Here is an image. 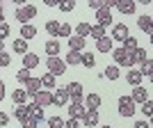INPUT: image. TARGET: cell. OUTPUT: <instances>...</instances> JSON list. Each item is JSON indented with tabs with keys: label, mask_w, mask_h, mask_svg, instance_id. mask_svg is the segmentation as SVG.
<instances>
[{
	"label": "cell",
	"mask_w": 153,
	"mask_h": 128,
	"mask_svg": "<svg viewBox=\"0 0 153 128\" xmlns=\"http://www.w3.org/2000/svg\"><path fill=\"white\" fill-rule=\"evenodd\" d=\"M14 117L21 121V126H25L27 119H30V115H27V108H25V105H16V108H14Z\"/></svg>",
	"instance_id": "obj_21"
},
{
	"label": "cell",
	"mask_w": 153,
	"mask_h": 128,
	"mask_svg": "<svg viewBox=\"0 0 153 128\" xmlns=\"http://www.w3.org/2000/svg\"><path fill=\"white\" fill-rule=\"evenodd\" d=\"M0 69H2V66H0Z\"/></svg>",
	"instance_id": "obj_54"
},
{
	"label": "cell",
	"mask_w": 153,
	"mask_h": 128,
	"mask_svg": "<svg viewBox=\"0 0 153 128\" xmlns=\"http://www.w3.org/2000/svg\"><path fill=\"white\" fill-rule=\"evenodd\" d=\"M34 98V103H37L39 108H48V105H53V98H51V92H46V89H39L37 94L32 96Z\"/></svg>",
	"instance_id": "obj_8"
},
{
	"label": "cell",
	"mask_w": 153,
	"mask_h": 128,
	"mask_svg": "<svg viewBox=\"0 0 153 128\" xmlns=\"http://www.w3.org/2000/svg\"><path fill=\"white\" fill-rule=\"evenodd\" d=\"M39 89H41V78H30L25 83V94L27 96H34Z\"/></svg>",
	"instance_id": "obj_16"
},
{
	"label": "cell",
	"mask_w": 153,
	"mask_h": 128,
	"mask_svg": "<svg viewBox=\"0 0 153 128\" xmlns=\"http://www.w3.org/2000/svg\"><path fill=\"white\" fill-rule=\"evenodd\" d=\"M19 128H27V126H19Z\"/></svg>",
	"instance_id": "obj_53"
},
{
	"label": "cell",
	"mask_w": 153,
	"mask_h": 128,
	"mask_svg": "<svg viewBox=\"0 0 153 128\" xmlns=\"http://www.w3.org/2000/svg\"><path fill=\"white\" fill-rule=\"evenodd\" d=\"M57 7H59V12H73V7H76V2L73 0H62V2H57Z\"/></svg>",
	"instance_id": "obj_37"
},
{
	"label": "cell",
	"mask_w": 153,
	"mask_h": 128,
	"mask_svg": "<svg viewBox=\"0 0 153 128\" xmlns=\"http://www.w3.org/2000/svg\"><path fill=\"white\" fill-rule=\"evenodd\" d=\"M103 2H105V0H103ZM96 21H98V25L108 28L110 23H112V9H108L105 5H103L101 9H96Z\"/></svg>",
	"instance_id": "obj_7"
},
{
	"label": "cell",
	"mask_w": 153,
	"mask_h": 128,
	"mask_svg": "<svg viewBox=\"0 0 153 128\" xmlns=\"http://www.w3.org/2000/svg\"><path fill=\"white\" fill-rule=\"evenodd\" d=\"M137 25H140V30H144L149 34V37H153V25H151V16H140V21H137Z\"/></svg>",
	"instance_id": "obj_22"
},
{
	"label": "cell",
	"mask_w": 153,
	"mask_h": 128,
	"mask_svg": "<svg viewBox=\"0 0 153 128\" xmlns=\"http://www.w3.org/2000/svg\"><path fill=\"white\" fill-rule=\"evenodd\" d=\"M2 98H5V83L0 80V101H2Z\"/></svg>",
	"instance_id": "obj_48"
},
{
	"label": "cell",
	"mask_w": 153,
	"mask_h": 128,
	"mask_svg": "<svg viewBox=\"0 0 153 128\" xmlns=\"http://www.w3.org/2000/svg\"><path fill=\"white\" fill-rule=\"evenodd\" d=\"M64 128H80V119H71L69 117V121H64Z\"/></svg>",
	"instance_id": "obj_44"
},
{
	"label": "cell",
	"mask_w": 153,
	"mask_h": 128,
	"mask_svg": "<svg viewBox=\"0 0 153 128\" xmlns=\"http://www.w3.org/2000/svg\"><path fill=\"white\" fill-rule=\"evenodd\" d=\"M142 78H144V76H142L137 69H130V71H128V76H126V80L133 85V87H137V85H142Z\"/></svg>",
	"instance_id": "obj_24"
},
{
	"label": "cell",
	"mask_w": 153,
	"mask_h": 128,
	"mask_svg": "<svg viewBox=\"0 0 153 128\" xmlns=\"http://www.w3.org/2000/svg\"><path fill=\"white\" fill-rule=\"evenodd\" d=\"M66 41H69V51H76V53H82L85 46H87V41H85V39H80V37H76V34H73V37H69Z\"/></svg>",
	"instance_id": "obj_13"
},
{
	"label": "cell",
	"mask_w": 153,
	"mask_h": 128,
	"mask_svg": "<svg viewBox=\"0 0 153 128\" xmlns=\"http://www.w3.org/2000/svg\"><path fill=\"white\" fill-rule=\"evenodd\" d=\"M41 87H44L46 92L55 89V76H53V73H46V76L41 78Z\"/></svg>",
	"instance_id": "obj_31"
},
{
	"label": "cell",
	"mask_w": 153,
	"mask_h": 128,
	"mask_svg": "<svg viewBox=\"0 0 153 128\" xmlns=\"http://www.w3.org/2000/svg\"><path fill=\"white\" fill-rule=\"evenodd\" d=\"M5 51V41H2V39H0V53Z\"/></svg>",
	"instance_id": "obj_51"
},
{
	"label": "cell",
	"mask_w": 153,
	"mask_h": 128,
	"mask_svg": "<svg viewBox=\"0 0 153 128\" xmlns=\"http://www.w3.org/2000/svg\"><path fill=\"white\" fill-rule=\"evenodd\" d=\"M14 16H16V21H19L21 25H25V23H30L34 16H37V7L34 5H25V7H16V12H14Z\"/></svg>",
	"instance_id": "obj_1"
},
{
	"label": "cell",
	"mask_w": 153,
	"mask_h": 128,
	"mask_svg": "<svg viewBox=\"0 0 153 128\" xmlns=\"http://www.w3.org/2000/svg\"><path fill=\"white\" fill-rule=\"evenodd\" d=\"M57 37H62V39H69L71 37V25H69V23H59Z\"/></svg>",
	"instance_id": "obj_36"
},
{
	"label": "cell",
	"mask_w": 153,
	"mask_h": 128,
	"mask_svg": "<svg viewBox=\"0 0 153 128\" xmlns=\"http://www.w3.org/2000/svg\"><path fill=\"white\" fill-rule=\"evenodd\" d=\"M101 76L108 78V80H117V78H119V66H117V64H112V66H108V69L103 71Z\"/></svg>",
	"instance_id": "obj_32"
},
{
	"label": "cell",
	"mask_w": 153,
	"mask_h": 128,
	"mask_svg": "<svg viewBox=\"0 0 153 128\" xmlns=\"http://www.w3.org/2000/svg\"><path fill=\"white\" fill-rule=\"evenodd\" d=\"M130 101L133 103H144V101H149V89H144L142 85H137L133 89V94H130Z\"/></svg>",
	"instance_id": "obj_10"
},
{
	"label": "cell",
	"mask_w": 153,
	"mask_h": 128,
	"mask_svg": "<svg viewBox=\"0 0 153 128\" xmlns=\"http://www.w3.org/2000/svg\"><path fill=\"white\" fill-rule=\"evenodd\" d=\"M89 37L96 39V41H98V39H103V37H105V28L98 25V23H96V25H91V28H89Z\"/></svg>",
	"instance_id": "obj_29"
},
{
	"label": "cell",
	"mask_w": 153,
	"mask_h": 128,
	"mask_svg": "<svg viewBox=\"0 0 153 128\" xmlns=\"http://www.w3.org/2000/svg\"><path fill=\"white\" fill-rule=\"evenodd\" d=\"M12 101H14V105H25V101H27L25 89H14L12 92Z\"/></svg>",
	"instance_id": "obj_25"
},
{
	"label": "cell",
	"mask_w": 153,
	"mask_h": 128,
	"mask_svg": "<svg viewBox=\"0 0 153 128\" xmlns=\"http://www.w3.org/2000/svg\"><path fill=\"white\" fill-rule=\"evenodd\" d=\"M126 37H130V32H128V25L126 23H117L114 25V30H112V41H123Z\"/></svg>",
	"instance_id": "obj_9"
},
{
	"label": "cell",
	"mask_w": 153,
	"mask_h": 128,
	"mask_svg": "<svg viewBox=\"0 0 153 128\" xmlns=\"http://www.w3.org/2000/svg\"><path fill=\"white\" fill-rule=\"evenodd\" d=\"M80 57H82V53L69 51V53H66V60H64V64H69V66H78V64H80Z\"/></svg>",
	"instance_id": "obj_26"
},
{
	"label": "cell",
	"mask_w": 153,
	"mask_h": 128,
	"mask_svg": "<svg viewBox=\"0 0 153 128\" xmlns=\"http://www.w3.org/2000/svg\"><path fill=\"white\" fill-rule=\"evenodd\" d=\"M44 2H46L48 7H57V0H44Z\"/></svg>",
	"instance_id": "obj_49"
},
{
	"label": "cell",
	"mask_w": 153,
	"mask_h": 128,
	"mask_svg": "<svg viewBox=\"0 0 153 128\" xmlns=\"http://www.w3.org/2000/svg\"><path fill=\"white\" fill-rule=\"evenodd\" d=\"M9 124V115L7 112H0V126H7Z\"/></svg>",
	"instance_id": "obj_46"
},
{
	"label": "cell",
	"mask_w": 153,
	"mask_h": 128,
	"mask_svg": "<svg viewBox=\"0 0 153 128\" xmlns=\"http://www.w3.org/2000/svg\"><path fill=\"white\" fill-rule=\"evenodd\" d=\"M142 112H144V117H151L153 115V103H151V98L142 103Z\"/></svg>",
	"instance_id": "obj_41"
},
{
	"label": "cell",
	"mask_w": 153,
	"mask_h": 128,
	"mask_svg": "<svg viewBox=\"0 0 153 128\" xmlns=\"http://www.w3.org/2000/svg\"><path fill=\"white\" fill-rule=\"evenodd\" d=\"M37 37V28L32 25V23H25V25H21V39H25V41H30V39Z\"/></svg>",
	"instance_id": "obj_20"
},
{
	"label": "cell",
	"mask_w": 153,
	"mask_h": 128,
	"mask_svg": "<svg viewBox=\"0 0 153 128\" xmlns=\"http://www.w3.org/2000/svg\"><path fill=\"white\" fill-rule=\"evenodd\" d=\"M96 48H98V53H112V39L105 34L103 39H98V41H96Z\"/></svg>",
	"instance_id": "obj_23"
},
{
	"label": "cell",
	"mask_w": 153,
	"mask_h": 128,
	"mask_svg": "<svg viewBox=\"0 0 153 128\" xmlns=\"http://www.w3.org/2000/svg\"><path fill=\"white\" fill-rule=\"evenodd\" d=\"M57 30H59V21H55V19L46 21V32H48V34H51L53 39L57 37Z\"/></svg>",
	"instance_id": "obj_30"
},
{
	"label": "cell",
	"mask_w": 153,
	"mask_h": 128,
	"mask_svg": "<svg viewBox=\"0 0 153 128\" xmlns=\"http://www.w3.org/2000/svg\"><path fill=\"white\" fill-rule=\"evenodd\" d=\"M117 110H119V115H121V117H133L135 115V103L130 101V96H119Z\"/></svg>",
	"instance_id": "obj_4"
},
{
	"label": "cell",
	"mask_w": 153,
	"mask_h": 128,
	"mask_svg": "<svg viewBox=\"0 0 153 128\" xmlns=\"http://www.w3.org/2000/svg\"><path fill=\"white\" fill-rule=\"evenodd\" d=\"M85 108L87 110H98L101 108V96L98 94H85Z\"/></svg>",
	"instance_id": "obj_15"
},
{
	"label": "cell",
	"mask_w": 153,
	"mask_h": 128,
	"mask_svg": "<svg viewBox=\"0 0 153 128\" xmlns=\"http://www.w3.org/2000/svg\"><path fill=\"white\" fill-rule=\"evenodd\" d=\"M12 48H14V53H19V55H25V53H27V41H25V39H14Z\"/></svg>",
	"instance_id": "obj_27"
},
{
	"label": "cell",
	"mask_w": 153,
	"mask_h": 128,
	"mask_svg": "<svg viewBox=\"0 0 153 128\" xmlns=\"http://www.w3.org/2000/svg\"><path fill=\"white\" fill-rule=\"evenodd\" d=\"M85 110H87V108H85L82 103H71V105H69V117H71V119H82Z\"/></svg>",
	"instance_id": "obj_18"
},
{
	"label": "cell",
	"mask_w": 153,
	"mask_h": 128,
	"mask_svg": "<svg viewBox=\"0 0 153 128\" xmlns=\"http://www.w3.org/2000/svg\"><path fill=\"white\" fill-rule=\"evenodd\" d=\"M27 115L32 117V119H37V121H44V108H39L37 103H27Z\"/></svg>",
	"instance_id": "obj_17"
},
{
	"label": "cell",
	"mask_w": 153,
	"mask_h": 128,
	"mask_svg": "<svg viewBox=\"0 0 153 128\" xmlns=\"http://www.w3.org/2000/svg\"><path fill=\"white\" fill-rule=\"evenodd\" d=\"M80 121H82L87 128H94L96 124H98V112H96V110H85V115H82Z\"/></svg>",
	"instance_id": "obj_11"
},
{
	"label": "cell",
	"mask_w": 153,
	"mask_h": 128,
	"mask_svg": "<svg viewBox=\"0 0 153 128\" xmlns=\"http://www.w3.org/2000/svg\"><path fill=\"white\" fill-rule=\"evenodd\" d=\"M51 98H53V105H57V108L69 105V94L64 87H55V92H51Z\"/></svg>",
	"instance_id": "obj_6"
},
{
	"label": "cell",
	"mask_w": 153,
	"mask_h": 128,
	"mask_svg": "<svg viewBox=\"0 0 153 128\" xmlns=\"http://www.w3.org/2000/svg\"><path fill=\"white\" fill-rule=\"evenodd\" d=\"M46 66H48V73H53V76H62L66 71V64H64L62 57H48L46 60Z\"/></svg>",
	"instance_id": "obj_5"
},
{
	"label": "cell",
	"mask_w": 153,
	"mask_h": 128,
	"mask_svg": "<svg viewBox=\"0 0 153 128\" xmlns=\"http://www.w3.org/2000/svg\"><path fill=\"white\" fill-rule=\"evenodd\" d=\"M39 64V57H37V53H25L23 55V69H27V71H32L34 66Z\"/></svg>",
	"instance_id": "obj_19"
},
{
	"label": "cell",
	"mask_w": 153,
	"mask_h": 128,
	"mask_svg": "<svg viewBox=\"0 0 153 128\" xmlns=\"http://www.w3.org/2000/svg\"><path fill=\"white\" fill-rule=\"evenodd\" d=\"M103 5H105L103 0H89V7H91V9H101Z\"/></svg>",
	"instance_id": "obj_45"
},
{
	"label": "cell",
	"mask_w": 153,
	"mask_h": 128,
	"mask_svg": "<svg viewBox=\"0 0 153 128\" xmlns=\"http://www.w3.org/2000/svg\"><path fill=\"white\" fill-rule=\"evenodd\" d=\"M112 57H114L117 66H128V69H133V64H135L133 53H126L123 48H117V51L112 53Z\"/></svg>",
	"instance_id": "obj_3"
},
{
	"label": "cell",
	"mask_w": 153,
	"mask_h": 128,
	"mask_svg": "<svg viewBox=\"0 0 153 128\" xmlns=\"http://www.w3.org/2000/svg\"><path fill=\"white\" fill-rule=\"evenodd\" d=\"M135 2L133 0H117V9L123 14V16H128V14H135Z\"/></svg>",
	"instance_id": "obj_12"
},
{
	"label": "cell",
	"mask_w": 153,
	"mask_h": 128,
	"mask_svg": "<svg viewBox=\"0 0 153 128\" xmlns=\"http://www.w3.org/2000/svg\"><path fill=\"white\" fill-rule=\"evenodd\" d=\"M101 128H112V126H110V124H105V126H101Z\"/></svg>",
	"instance_id": "obj_52"
},
{
	"label": "cell",
	"mask_w": 153,
	"mask_h": 128,
	"mask_svg": "<svg viewBox=\"0 0 153 128\" xmlns=\"http://www.w3.org/2000/svg\"><path fill=\"white\" fill-rule=\"evenodd\" d=\"M133 128H151V126H149V121H135Z\"/></svg>",
	"instance_id": "obj_47"
},
{
	"label": "cell",
	"mask_w": 153,
	"mask_h": 128,
	"mask_svg": "<svg viewBox=\"0 0 153 128\" xmlns=\"http://www.w3.org/2000/svg\"><path fill=\"white\" fill-rule=\"evenodd\" d=\"M137 48H140V46H137V39L135 37H126L123 39V51L126 53H135Z\"/></svg>",
	"instance_id": "obj_33"
},
{
	"label": "cell",
	"mask_w": 153,
	"mask_h": 128,
	"mask_svg": "<svg viewBox=\"0 0 153 128\" xmlns=\"http://www.w3.org/2000/svg\"><path fill=\"white\" fill-rule=\"evenodd\" d=\"M0 23H5V9H2V5H0Z\"/></svg>",
	"instance_id": "obj_50"
},
{
	"label": "cell",
	"mask_w": 153,
	"mask_h": 128,
	"mask_svg": "<svg viewBox=\"0 0 153 128\" xmlns=\"http://www.w3.org/2000/svg\"><path fill=\"white\" fill-rule=\"evenodd\" d=\"M44 48H46V55H48V57H59V41L57 39H48Z\"/></svg>",
	"instance_id": "obj_14"
},
{
	"label": "cell",
	"mask_w": 153,
	"mask_h": 128,
	"mask_svg": "<svg viewBox=\"0 0 153 128\" xmlns=\"http://www.w3.org/2000/svg\"><path fill=\"white\" fill-rule=\"evenodd\" d=\"M64 89H66V94H69L71 103H82L85 105V89H82L80 83H69Z\"/></svg>",
	"instance_id": "obj_2"
},
{
	"label": "cell",
	"mask_w": 153,
	"mask_h": 128,
	"mask_svg": "<svg viewBox=\"0 0 153 128\" xmlns=\"http://www.w3.org/2000/svg\"><path fill=\"white\" fill-rule=\"evenodd\" d=\"M80 64H82V66H87V69H94V66H96V57H94V53H82V57H80Z\"/></svg>",
	"instance_id": "obj_28"
},
{
	"label": "cell",
	"mask_w": 153,
	"mask_h": 128,
	"mask_svg": "<svg viewBox=\"0 0 153 128\" xmlns=\"http://www.w3.org/2000/svg\"><path fill=\"white\" fill-rule=\"evenodd\" d=\"M30 78H32V73H30V71H27V69H21L19 73H16V80H19L21 85H25L27 80H30Z\"/></svg>",
	"instance_id": "obj_38"
},
{
	"label": "cell",
	"mask_w": 153,
	"mask_h": 128,
	"mask_svg": "<svg viewBox=\"0 0 153 128\" xmlns=\"http://www.w3.org/2000/svg\"><path fill=\"white\" fill-rule=\"evenodd\" d=\"M140 73H142V76H151V73H153V64H151V60L142 62V69H140Z\"/></svg>",
	"instance_id": "obj_40"
},
{
	"label": "cell",
	"mask_w": 153,
	"mask_h": 128,
	"mask_svg": "<svg viewBox=\"0 0 153 128\" xmlns=\"http://www.w3.org/2000/svg\"><path fill=\"white\" fill-rule=\"evenodd\" d=\"M9 64H12V55H9V53H0V66H9Z\"/></svg>",
	"instance_id": "obj_42"
},
{
	"label": "cell",
	"mask_w": 153,
	"mask_h": 128,
	"mask_svg": "<svg viewBox=\"0 0 153 128\" xmlns=\"http://www.w3.org/2000/svg\"><path fill=\"white\" fill-rule=\"evenodd\" d=\"M9 32H12V28L7 25V23H0V39H2V41L9 37Z\"/></svg>",
	"instance_id": "obj_43"
},
{
	"label": "cell",
	"mask_w": 153,
	"mask_h": 128,
	"mask_svg": "<svg viewBox=\"0 0 153 128\" xmlns=\"http://www.w3.org/2000/svg\"><path fill=\"white\" fill-rule=\"evenodd\" d=\"M133 60H135V62H146V60H151V57H149V53L146 51H144V48H137V51H135L133 53Z\"/></svg>",
	"instance_id": "obj_35"
},
{
	"label": "cell",
	"mask_w": 153,
	"mask_h": 128,
	"mask_svg": "<svg viewBox=\"0 0 153 128\" xmlns=\"http://www.w3.org/2000/svg\"><path fill=\"white\" fill-rule=\"evenodd\" d=\"M89 23H78L76 25V37H80V39H85V37H89Z\"/></svg>",
	"instance_id": "obj_34"
},
{
	"label": "cell",
	"mask_w": 153,
	"mask_h": 128,
	"mask_svg": "<svg viewBox=\"0 0 153 128\" xmlns=\"http://www.w3.org/2000/svg\"><path fill=\"white\" fill-rule=\"evenodd\" d=\"M48 128H64V119L62 117H51L48 119Z\"/></svg>",
	"instance_id": "obj_39"
}]
</instances>
